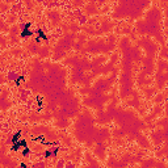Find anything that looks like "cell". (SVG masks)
<instances>
[{"mask_svg": "<svg viewBox=\"0 0 168 168\" xmlns=\"http://www.w3.org/2000/svg\"><path fill=\"white\" fill-rule=\"evenodd\" d=\"M37 32H38V34H40V37H41V38H43V40H47V36H46V34H45L43 32H42L41 29H38Z\"/></svg>", "mask_w": 168, "mask_h": 168, "instance_id": "277c9868", "label": "cell"}, {"mask_svg": "<svg viewBox=\"0 0 168 168\" xmlns=\"http://www.w3.org/2000/svg\"><path fill=\"white\" fill-rule=\"evenodd\" d=\"M20 146H22V147H26V142H25L24 139H22V140H20V142H16V143H13V147H12V150H13V151H16V150H17V148L20 147Z\"/></svg>", "mask_w": 168, "mask_h": 168, "instance_id": "7a4b0ae2", "label": "cell"}, {"mask_svg": "<svg viewBox=\"0 0 168 168\" xmlns=\"http://www.w3.org/2000/svg\"><path fill=\"white\" fill-rule=\"evenodd\" d=\"M30 25H32L30 22L25 24V30L21 33V37H22V38H25V37H28V36H32V33H33V32H30V30H29V26H30Z\"/></svg>", "mask_w": 168, "mask_h": 168, "instance_id": "6da1fadb", "label": "cell"}, {"mask_svg": "<svg viewBox=\"0 0 168 168\" xmlns=\"http://www.w3.org/2000/svg\"><path fill=\"white\" fill-rule=\"evenodd\" d=\"M29 152V148H25V151H24V155H26Z\"/></svg>", "mask_w": 168, "mask_h": 168, "instance_id": "5b68a950", "label": "cell"}, {"mask_svg": "<svg viewBox=\"0 0 168 168\" xmlns=\"http://www.w3.org/2000/svg\"><path fill=\"white\" fill-rule=\"evenodd\" d=\"M20 135H21V131H17L16 134H14V137L12 138V143H16L18 140V138H20Z\"/></svg>", "mask_w": 168, "mask_h": 168, "instance_id": "3957f363", "label": "cell"}]
</instances>
